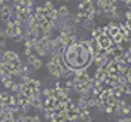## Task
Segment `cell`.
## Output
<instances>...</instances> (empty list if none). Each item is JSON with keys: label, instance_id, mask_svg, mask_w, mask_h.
Instances as JSON below:
<instances>
[]
</instances>
